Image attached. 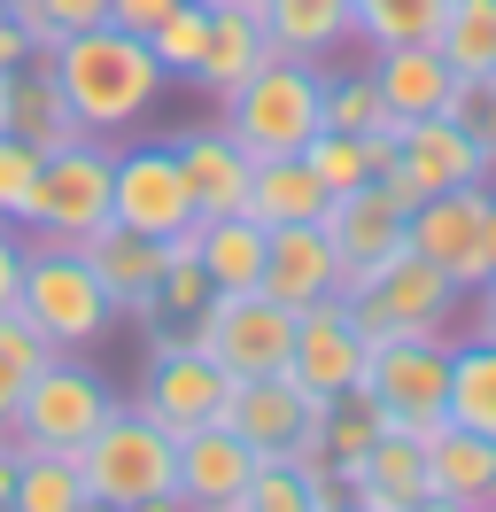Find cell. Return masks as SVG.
<instances>
[{"label":"cell","instance_id":"7bdbcfd3","mask_svg":"<svg viewBox=\"0 0 496 512\" xmlns=\"http://www.w3.org/2000/svg\"><path fill=\"white\" fill-rule=\"evenodd\" d=\"M31 55H39V47H31V32L8 16V8H0V78H8L16 63H31Z\"/></svg>","mask_w":496,"mask_h":512},{"label":"cell","instance_id":"9a60e30c","mask_svg":"<svg viewBox=\"0 0 496 512\" xmlns=\"http://www.w3.org/2000/svg\"><path fill=\"white\" fill-rule=\"evenodd\" d=\"M396 179H411L419 194H442V187H489V148L473 140L465 125L450 117H411L396 132V163H388Z\"/></svg>","mask_w":496,"mask_h":512},{"label":"cell","instance_id":"7c38bea8","mask_svg":"<svg viewBox=\"0 0 496 512\" xmlns=\"http://www.w3.org/2000/svg\"><path fill=\"white\" fill-rule=\"evenodd\" d=\"M403 241L442 264L450 280L465 288H481L489 280V187H442V194H419L411 202V218H403Z\"/></svg>","mask_w":496,"mask_h":512},{"label":"cell","instance_id":"ee69618b","mask_svg":"<svg viewBox=\"0 0 496 512\" xmlns=\"http://www.w3.org/2000/svg\"><path fill=\"white\" fill-rule=\"evenodd\" d=\"M0 512H16V443L0 435Z\"/></svg>","mask_w":496,"mask_h":512},{"label":"cell","instance_id":"d6986e66","mask_svg":"<svg viewBox=\"0 0 496 512\" xmlns=\"http://www.w3.org/2000/svg\"><path fill=\"white\" fill-rule=\"evenodd\" d=\"M256 288L287 303V311H310V303H326L341 295V256L326 241V225H272V241H264V280Z\"/></svg>","mask_w":496,"mask_h":512},{"label":"cell","instance_id":"74e56055","mask_svg":"<svg viewBox=\"0 0 496 512\" xmlns=\"http://www.w3.org/2000/svg\"><path fill=\"white\" fill-rule=\"evenodd\" d=\"M31 202H39V148L24 132H0V218L31 225Z\"/></svg>","mask_w":496,"mask_h":512},{"label":"cell","instance_id":"e575fe53","mask_svg":"<svg viewBox=\"0 0 496 512\" xmlns=\"http://www.w3.org/2000/svg\"><path fill=\"white\" fill-rule=\"evenodd\" d=\"M450 0H349V32H365L372 47H396V39H434Z\"/></svg>","mask_w":496,"mask_h":512},{"label":"cell","instance_id":"5bb4252c","mask_svg":"<svg viewBox=\"0 0 496 512\" xmlns=\"http://www.w3.org/2000/svg\"><path fill=\"white\" fill-rule=\"evenodd\" d=\"M117 225L132 233H194V194H186L179 148H124L117 156Z\"/></svg>","mask_w":496,"mask_h":512},{"label":"cell","instance_id":"9c48e42d","mask_svg":"<svg viewBox=\"0 0 496 512\" xmlns=\"http://www.w3.org/2000/svg\"><path fill=\"white\" fill-rule=\"evenodd\" d=\"M109 412H117V396L93 381L78 357H47V365L24 381V404H16L8 443H24V450H78Z\"/></svg>","mask_w":496,"mask_h":512},{"label":"cell","instance_id":"4fadbf2b","mask_svg":"<svg viewBox=\"0 0 496 512\" xmlns=\"http://www.w3.org/2000/svg\"><path fill=\"white\" fill-rule=\"evenodd\" d=\"M318 412H326V404L303 396L287 373L233 381V396H225V427H233L256 458H295L303 443H326V435H318Z\"/></svg>","mask_w":496,"mask_h":512},{"label":"cell","instance_id":"bcb514c9","mask_svg":"<svg viewBox=\"0 0 496 512\" xmlns=\"http://www.w3.org/2000/svg\"><path fill=\"white\" fill-rule=\"evenodd\" d=\"M489 280H496V194H489ZM489 280H481V288H489Z\"/></svg>","mask_w":496,"mask_h":512},{"label":"cell","instance_id":"2e32d148","mask_svg":"<svg viewBox=\"0 0 496 512\" xmlns=\"http://www.w3.org/2000/svg\"><path fill=\"white\" fill-rule=\"evenodd\" d=\"M419 450H427V512L496 505V435H473L458 419H442Z\"/></svg>","mask_w":496,"mask_h":512},{"label":"cell","instance_id":"f1b7e54d","mask_svg":"<svg viewBox=\"0 0 496 512\" xmlns=\"http://www.w3.org/2000/svg\"><path fill=\"white\" fill-rule=\"evenodd\" d=\"M264 39H272L279 55H334L341 39H349V0H264Z\"/></svg>","mask_w":496,"mask_h":512},{"label":"cell","instance_id":"7dc6e473","mask_svg":"<svg viewBox=\"0 0 496 512\" xmlns=\"http://www.w3.org/2000/svg\"><path fill=\"white\" fill-rule=\"evenodd\" d=\"M210 8H256V16H264V0H210Z\"/></svg>","mask_w":496,"mask_h":512},{"label":"cell","instance_id":"4dcf8cb0","mask_svg":"<svg viewBox=\"0 0 496 512\" xmlns=\"http://www.w3.org/2000/svg\"><path fill=\"white\" fill-rule=\"evenodd\" d=\"M210 272H202V256H194V233H171V264H163V280H155V303L140 326H194L202 319V303H210Z\"/></svg>","mask_w":496,"mask_h":512},{"label":"cell","instance_id":"8d00e7d4","mask_svg":"<svg viewBox=\"0 0 496 512\" xmlns=\"http://www.w3.org/2000/svg\"><path fill=\"white\" fill-rule=\"evenodd\" d=\"M303 163L326 179V194H349V187H365L372 179V156H365V132H334V125H318L303 140Z\"/></svg>","mask_w":496,"mask_h":512},{"label":"cell","instance_id":"8992f818","mask_svg":"<svg viewBox=\"0 0 496 512\" xmlns=\"http://www.w3.org/2000/svg\"><path fill=\"white\" fill-rule=\"evenodd\" d=\"M341 295H349V311L365 319L372 342H380V334H442L450 311H458V280H450L442 264H427L411 241H403L396 256H380L372 272L341 280Z\"/></svg>","mask_w":496,"mask_h":512},{"label":"cell","instance_id":"d4e9b609","mask_svg":"<svg viewBox=\"0 0 496 512\" xmlns=\"http://www.w3.org/2000/svg\"><path fill=\"white\" fill-rule=\"evenodd\" d=\"M326 202H334V194H326V179H318L303 156H256L241 210L272 233V225H318V218H326Z\"/></svg>","mask_w":496,"mask_h":512},{"label":"cell","instance_id":"cb8c5ba5","mask_svg":"<svg viewBox=\"0 0 496 512\" xmlns=\"http://www.w3.org/2000/svg\"><path fill=\"white\" fill-rule=\"evenodd\" d=\"M0 132H24L39 156L86 132L78 117H70V101H62V86H55V70L39 63V55H31V63H16L8 78H0Z\"/></svg>","mask_w":496,"mask_h":512},{"label":"cell","instance_id":"4316f807","mask_svg":"<svg viewBox=\"0 0 496 512\" xmlns=\"http://www.w3.org/2000/svg\"><path fill=\"white\" fill-rule=\"evenodd\" d=\"M233 512H341V474L303 466V458H256Z\"/></svg>","mask_w":496,"mask_h":512},{"label":"cell","instance_id":"d6a6232c","mask_svg":"<svg viewBox=\"0 0 496 512\" xmlns=\"http://www.w3.org/2000/svg\"><path fill=\"white\" fill-rule=\"evenodd\" d=\"M434 47L458 78H481L496 70V0H450L442 24H434Z\"/></svg>","mask_w":496,"mask_h":512},{"label":"cell","instance_id":"f35d334b","mask_svg":"<svg viewBox=\"0 0 496 512\" xmlns=\"http://www.w3.org/2000/svg\"><path fill=\"white\" fill-rule=\"evenodd\" d=\"M318 117H326L334 132H372V125H380V86H372V70H357V78H326Z\"/></svg>","mask_w":496,"mask_h":512},{"label":"cell","instance_id":"ac0fdd59","mask_svg":"<svg viewBox=\"0 0 496 512\" xmlns=\"http://www.w3.org/2000/svg\"><path fill=\"white\" fill-rule=\"evenodd\" d=\"M93 264V280H101V295L117 303L124 319H148L155 303V280H163V264H171V241H155V233H132V225H101V233H86L78 241Z\"/></svg>","mask_w":496,"mask_h":512},{"label":"cell","instance_id":"7a4b0ae2","mask_svg":"<svg viewBox=\"0 0 496 512\" xmlns=\"http://www.w3.org/2000/svg\"><path fill=\"white\" fill-rule=\"evenodd\" d=\"M78 474H86V497L101 512H163L179 505V435H163L140 404L132 412H109L78 443Z\"/></svg>","mask_w":496,"mask_h":512},{"label":"cell","instance_id":"52a82bcc","mask_svg":"<svg viewBox=\"0 0 496 512\" xmlns=\"http://www.w3.org/2000/svg\"><path fill=\"white\" fill-rule=\"evenodd\" d=\"M365 396L380 404V419L396 435H419L427 443L442 427V404H450V342L442 334H380L365 357Z\"/></svg>","mask_w":496,"mask_h":512},{"label":"cell","instance_id":"836d02e7","mask_svg":"<svg viewBox=\"0 0 496 512\" xmlns=\"http://www.w3.org/2000/svg\"><path fill=\"white\" fill-rule=\"evenodd\" d=\"M318 435H326V458H334V474H349L357 458H365L380 435H388V419H380V404H372L365 388H341L334 404L318 412Z\"/></svg>","mask_w":496,"mask_h":512},{"label":"cell","instance_id":"60d3db41","mask_svg":"<svg viewBox=\"0 0 496 512\" xmlns=\"http://www.w3.org/2000/svg\"><path fill=\"white\" fill-rule=\"evenodd\" d=\"M171 8H179V0H109V24H117V32H140V39H148L155 24L171 16Z\"/></svg>","mask_w":496,"mask_h":512},{"label":"cell","instance_id":"277c9868","mask_svg":"<svg viewBox=\"0 0 496 512\" xmlns=\"http://www.w3.org/2000/svg\"><path fill=\"white\" fill-rule=\"evenodd\" d=\"M318 101H326V70L272 47V55L225 94V132L241 140L248 156H303V140L326 125Z\"/></svg>","mask_w":496,"mask_h":512},{"label":"cell","instance_id":"ba28073f","mask_svg":"<svg viewBox=\"0 0 496 512\" xmlns=\"http://www.w3.org/2000/svg\"><path fill=\"white\" fill-rule=\"evenodd\" d=\"M194 350H210L233 381H256V373H287V350H295V311L272 303L264 288H241V295H210L202 319L186 326Z\"/></svg>","mask_w":496,"mask_h":512},{"label":"cell","instance_id":"d590c367","mask_svg":"<svg viewBox=\"0 0 496 512\" xmlns=\"http://www.w3.org/2000/svg\"><path fill=\"white\" fill-rule=\"evenodd\" d=\"M148 47H155V63H163V78H194L202 47H210V0H179L148 32Z\"/></svg>","mask_w":496,"mask_h":512},{"label":"cell","instance_id":"5b68a950","mask_svg":"<svg viewBox=\"0 0 496 512\" xmlns=\"http://www.w3.org/2000/svg\"><path fill=\"white\" fill-rule=\"evenodd\" d=\"M117 218V148H101V132H78L39 156V202H31L24 233H55V241H86Z\"/></svg>","mask_w":496,"mask_h":512},{"label":"cell","instance_id":"1f68e13d","mask_svg":"<svg viewBox=\"0 0 496 512\" xmlns=\"http://www.w3.org/2000/svg\"><path fill=\"white\" fill-rule=\"evenodd\" d=\"M442 412L473 435H496V342L473 334L465 350H450V404Z\"/></svg>","mask_w":496,"mask_h":512},{"label":"cell","instance_id":"8fae6325","mask_svg":"<svg viewBox=\"0 0 496 512\" xmlns=\"http://www.w3.org/2000/svg\"><path fill=\"white\" fill-rule=\"evenodd\" d=\"M365 357H372V334H365V319L349 311V295H326V303L295 311V350H287V381L303 388V396L334 404L341 388H365Z\"/></svg>","mask_w":496,"mask_h":512},{"label":"cell","instance_id":"ab89813d","mask_svg":"<svg viewBox=\"0 0 496 512\" xmlns=\"http://www.w3.org/2000/svg\"><path fill=\"white\" fill-rule=\"evenodd\" d=\"M442 117H450V125H465L481 148H489V163H496V70L458 78V86H450V101H442Z\"/></svg>","mask_w":496,"mask_h":512},{"label":"cell","instance_id":"484cf974","mask_svg":"<svg viewBox=\"0 0 496 512\" xmlns=\"http://www.w3.org/2000/svg\"><path fill=\"white\" fill-rule=\"evenodd\" d=\"M264 225L248 218V210H225V218H202L194 225V256H202V272H210L217 295H241L264 280Z\"/></svg>","mask_w":496,"mask_h":512},{"label":"cell","instance_id":"83f0119b","mask_svg":"<svg viewBox=\"0 0 496 512\" xmlns=\"http://www.w3.org/2000/svg\"><path fill=\"white\" fill-rule=\"evenodd\" d=\"M264 55H272V39H264V16H256V8H210V47H202V63H194V86L225 101Z\"/></svg>","mask_w":496,"mask_h":512},{"label":"cell","instance_id":"44dd1931","mask_svg":"<svg viewBox=\"0 0 496 512\" xmlns=\"http://www.w3.org/2000/svg\"><path fill=\"white\" fill-rule=\"evenodd\" d=\"M171 148H179L186 194H194V225L225 218V210H241V202H248V171H256V156H248L225 125H194V132H179Z\"/></svg>","mask_w":496,"mask_h":512},{"label":"cell","instance_id":"b9f144b4","mask_svg":"<svg viewBox=\"0 0 496 512\" xmlns=\"http://www.w3.org/2000/svg\"><path fill=\"white\" fill-rule=\"evenodd\" d=\"M16 280H24V225L0 218V311L16 303Z\"/></svg>","mask_w":496,"mask_h":512},{"label":"cell","instance_id":"7402d4cb","mask_svg":"<svg viewBox=\"0 0 496 512\" xmlns=\"http://www.w3.org/2000/svg\"><path fill=\"white\" fill-rule=\"evenodd\" d=\"M248 474H256V450H248L225 419L179 435V505L233 512V505H241V489H248Z\"/></svg>","mask_w":496,"mask_h":512},{"label":"cell","instance_id":"f6af8a7d","mask_svg":"<svg viewBox=\"0 0 496 512\" xmlns=\"http://www.w3.org/2000/svg\"><path fill=\"white\" fill-rule=\"evenodd\" d=\"M473 295H481V342H496V280H489V288H473Z\"/></svg>","mask_w":496,"mask_h":512},{"label":"cell","instance_id":"30bf717a","mask_svg":"<svg viewBox=\"0 0 496 512\" xmlns=\"http://www.w3.org/2000/svg\"><path fill=\"white\" fill-rule=\"evenodd\" d=\"M225 396H233V373H225L210 350H194L186 334H163V342H155L148 381H140V412H148L163 435L217 427V419H225Z\"/></svg>","mask_w":496,"mask_h":512},{"label":"cell","instance_id":"6da1fadb","mask_svg":"<svg viewBox=\"0 0 496 512\" xmlns=\"http://www.w3.org/2000/svg\"><path fill=\"white\" fill-rule=\"evenodd\" d=\"M39 63L55 70L62 101H70V117L86 132H124L148 117V101L163 94V63H155V47L140 32H117L109 16L86 24V32L55 39Z\"/></svg>","mask_w":496,"mask_h":512},{"label":"cell","instance_id":"e0dca14e","mask_svg":"<svg viewBox=\"0 0 496 512\" xmlns=\"http://www.w3.org/2000/svg\"><path fill=\"white\" fill-rule=\"evenodd\" d=\"M403 218H411V210H403L380 179L334 194L318 225H326V241H334V256H341V280H357V272H372L380 256H396L403 249Z\"/></svg>","mask_w":496,"mask_h":512},{"label":"cell","instance_id":"f546056e","mask_svg":"<svg viewBox=\"0 0 496 512\" xmlns=\"http://www.w3.org/2000/svg\"><path fill=\"white\" fill-rule=\"evenodd\" d=\"M16 512H93L78 450H24L16 443Z\"/></svg>","mask_w":496,"mask_h":512},{"label":"cell","instance_id":"603a6c76","mask_svg":"<svg viewBox=\"0 0 496 512\" xmlns=\"http://www.w3.org/2000/svg\"><path fill=\"white\" fill-rule=\"evenodd\" d=\"M372 86H380V109H396L403 125H411V117H442V101H450V86H458V70L442 63L434 39H396V47H380Z\"/></svg>","mask_w":496,"mask_h":512},{"label":"cell","instance_id":"3957f363","mask_svg":"<svg viewBox=\"0 0 496 512\" xmlns=\"http://www.w3.org/2000/svg\"><path fill=\"white\" fill-rule=\"evenodd\" d=\"M16 311H24V319L39 326V334H47L62 357H70V350H93V342L109 334V319H117V303L101 295V280H93L86 249H78V241H55V233L24 241Z\"/></svg>","mask_w":496,"mask_h":512},{"label":"cell","instance_id":"ffe728a7","mask_svg":"<svg viewBox=\"0 0 496 512\" xmlns=\"http://www.w3.org/2000/svg\"><path fill=\"white\" fill-rule=\"evenodd\" d=\"M341 505L357 512H427V450L419 435H380V443L341 474Z\"/></svg>","mask_w":496,"mask_h":512}]
</instances>
